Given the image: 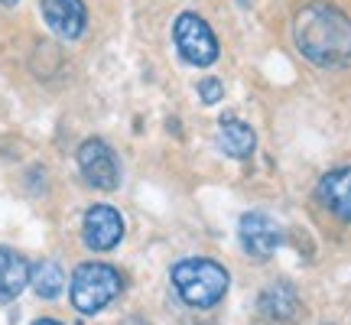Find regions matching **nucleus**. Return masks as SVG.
I'll list each match as a JSON object with an SVG mask.
<instances>
[{
	"label": "nucleus",
	"mask_w": 351,
	"mask_h": 325,
	"mask_svg": "<svg viewBox=\"0 0 351 325\" xmlns=\"http://www.w3.org/2000/svg\"><path fill=\"white\" fill-rule=\"evenodd\" d=\"M82 238L91 250H111L124 238V218L111 205H91L85 212V225H82Z\"/></svg>",
	"instance_id": "6"
},
{
	"label": "nucleus",
	"mask_w": 351,
	"mask_h": 325,
	"mask_svg": "<svg viewBox=\"0 0 351 325\" xmlns=\"http://www.w3.org/2000/svg\"><path fill=\"white\" fill-rule=\"evenodd\" d=\"M29 283H33V289H36L43 300H56L65 287V274L56 261H43L29 270Z\"/></svg>",
	"instance_id": "13"
},
{
	"label": "nucleus",
	"mask_w": 351,
	"mask_h": 325,
	"mask_svg": "<svg viewBox=\"0 0 351 325\" xmlns=\"http://www.w3.org/2000/svg\"><path fill=\"white\" fill-rule=\"evenodd\" d=\"M43 16L56 36L62 39H78L88 26V10L85 0H43Z\"/></svg>",
	"instance_id": "8"
},
{
	"label": "nucleus",
	"mask_w": 351,
	"mask_h": 325,
	"mask_svg": "<svg viewBox=\"0 0 351 325\" xmlns=\"http://www.w3.org/2000/svg\"><path fill=\"white\" fill-rule=\"evenodd\" d=\"M29 261L10 248H0V302H13L29 287Z\"/></svg>",
	"instance_id": "10"
},
{
	"label": "nucleus",
	"mask_w": 351,
	"mask_h": 325,
	"mask_svg": "<svg viewBox=\"0 0 351 325\" xmlns=\"http://www.w3.org/2000/svg\"><path fill=\"white\" fill-rule=\"evenodd\" d=\"M0 3H3V7H16L20 0H0Z\"/></svg>",
	"instance_id": "16"
},
{
	"label": "nucleus",
	"mask_w": 351,
	"mask_h": 325,
	"mask_svg": "<svg viewBox=\"0 0 351 325\" xmlns=\"http://www.w3.org/2000/svg\"><path fill=\"white\" fill-rule=\"evenodd\" d=\"M78 173L91 189L98 192H114L117 182H121V162H117V153L104 143V140L91 137L78 147Z\"/></svg>",
	"instance_id": "5"
},
{
	"label": "nucleus",
	"mask_w": 351,
	"mask_h": 325,
	"mask_svg": "<svg viewBox=\"0 0 351 325\" xmlns=\"http://www.w3.org/2000/svg\"><path fill=\"white\" fill-rule=\"evenodd\" d=\"M319 202L335 218L351 221V166H339L319 179Z\"/></svg>",
	"instance_id": "9"
},
{
	"label": "nucleus",
	"mask_w": 351,
	"mask_h": 325,
	"mask_svg": "<svg viewBox=\"0 0 351 325\" xmlns=\"http://www.w3.org/2000/svg\"><path fill=\"white\" fill-rule=\"evenodd\" d=\"M124 289V280L114 270L111 263H82L75 274H72V306L82 315H95L104 306H111Z\"/></svg>",
	"instance_id": "3"
},
{
	"label": "nucleus",
	"mask_w": 351,
	"mask_h": 325,
	"mask_svg": "<svg viewBox=\"0 0 351 325\" xmlns=\"http://www.w3.org/2000/svg\"><path fill=\"white\" fill-rule=\"evenodd\" d=\"M33 325H62V322H56V319H36Z\"/></svg>",
	"instance_id": "15"
},
{
	"label": "nucleus",
	"mask_w": 351,
	"mask_h": 325,
	"mask_svg": "<svg viewBox=\"0 0 351 325\" xmlns=\"http://www.w3.org/2000/svg\"><path fill=\"white\" fill-rule=\"evenodd\" d=\"M238 231H241V241H244V250L254 254V257H270V254H276L280 244H283L280 225L263 212H247L241 218Z\"/></svg>",
	"instance_id": "7"
},
{
	"label": "nucleus",
	"mask_w": 351,
	"mask_h": 325,
	"mask_svg": "<svg viewBox=\"0 0 351 325\" xmlns=\"http://www.w3.org/2000/svg\"><path fill=\"white\" fill-rule=\"evenodd\" d=\"M261 313L274 322H293V315L300 313V296L289 283H276L267 287L261 296Z\"/></svg>",
	"instance_id": "11"
},
{
	"label": "nucleus",
	"mask_w": 351,
	"mask_h": 325,
	"mask_svg": "<svg viewBox=\"0 0 351 325\" xmlns=\"http://www.w3.org/2000/svg\"><path fill=\"white\" fill-rule=\"evenodd\" d=\"M169 280H173L179 300L195 306V309H212L225 300L228 293V270L218 261H208V257H186V261L173 263L169 270Z\"/></svg>",
	"instance_id": "2"
},
{
	"label": "nucleus",
	"mask_w": 351,
	"mask_h": 325,
	"mask_svg": "<svg viewBox=\"0 0 351 325\" xmlns=\"http://www.w3.org/2000/svg\"><path fill=\"white\" fill-rule=\"evenodd\" d=\"M296 49L319 69L351 62V20L332 3H306L293 20Z\"/></svg>",
	"instance_id": "1"
},
{
	"label": "nucleus",
	"mask_w": 351,
	"mask_h": 325,
	"mask_svg": "<svg viewBox=\"0 0 351 325\" xmlns=\"http://www.w3.org/2000/svg\"><path fill=\"white\" fill-rule=\"evenodd\" d=\"M173 39L179 56L189 65H212L218 59V39L199 13H179V20L173 26Z\"/></svg>",
	"instance_id": "4"
},
{
	"label": "nucleus",
	"mask_w": 351,
	"mask_h": 325,
	"mask_svg": "<svg viewBox=\"0 0 351 325\" xmlns=\"http://www.w3.org/2000/svg\"><path fill=\"white\" fill-rule=\"evenodd\" d=\"M218 143H221V150H225L228 156L247 160L254 153V147H257V137H254V130L244 124V121L228 117V121H221V137H218Z\"/></svg>",
	"instance_id": "12"
},
{
	"label": "nucleus",
	"mask_w": 351,
	"mask_h": 325,
	"mask_svg": "<svg viewBox=\"0 0 351 325\" xmlns=\"http://www.w3.org/2000/svg\"><path fill=\"white\" fill-rule=\"evenodd\" d=\"M221 95H225V85H221L218 78H205V82H199V98L205 101V104L221 101Z\"/></svg>",
	"instance_id": "14"
}]
</instances>
